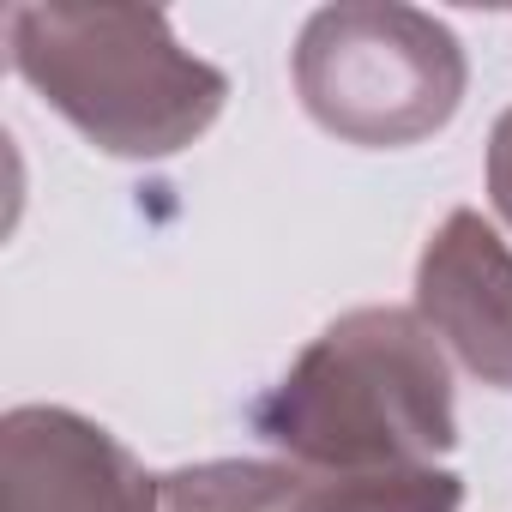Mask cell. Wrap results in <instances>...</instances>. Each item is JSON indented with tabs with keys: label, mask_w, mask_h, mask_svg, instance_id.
I'll return each mask as SVG.
<instances>
[{
	"label": "cell",
	"mask_w": 512,
	"mask_h": 512,
	"mask_svg": "<svg viewBox=\"0 0 512 512\" xmlns=\"http://www.w3.org/2000/svg\"><path fill=\"white\" fill-rule=\"evenodd\" d=\"M7 61L97 151L133 163L187 151L229 103V79L157 7H7Z\"/></svg>",
	"instance_id": "2"
},
{
	"label": "cell",
	"mask_w": 512,
	"mask_h": 512,
	"mask_svg": "<svg viewBox=\"0 0 512 512\" xmlns=\"http://www.w3.org/2000/svg\"><path fill=\"white\" fill-rule=\"evenodd\" d=\"M296 97L344 145L398 151L434 139L470 85L458 37L398 0H344L320 7L290 55Z\"/></svg>",
	"instance_id": "3"
},
{
	"label": "cell",
	"mask_w": 512,
	"mask_h": 512,
	"mask_svg": "<svg viewBox=\"0 0 512 512\" xmlns=\"http://www.w3.org/2000/svg\"><path fill=\"white\" fill-rule=\"evenodd\" d=\"M416 314L476 374L512 392V247L482 211H452L416 260Z\"/></svg>",
	"instance_id": "5"
},
{
	"label": "cell",
	"mask_w": 512,
	"mask_h": 512,
	"mask_svg": "<svg viewBox=\"0 0 512 512\" xmlns=\"http://www.w3.org/2000/svg\"><path fill=\"white\" fill-rule=\"evenodd\" d=\"M488 199H494V211L512 223V109L494 121V133H488Z\"/></svg>",
	"instance_id": "8"
},
{
	"label": "cell",
	"mask_w": 512,
	"mask_h": 512,
	"mask_svg": "<svg viewBox=\"0 0 512 512\" xmlns=\"http://www.w3.org/2000/svg\"><path fill=\"white\" fill-rule=\"evenodd\" d=\"M151 512H296V470L266 458H211L157 476Z\"/></svg>",
	"instance_id": "7"
},
{
	"label": "cell",
	"mask_w": 512,
	"mask_h": 512,
	"mask_svg": "<svg viewBox=\"0 0 512 512\" xmlns=\"http://www.w3.org/2000/svg\"><path fill=\"white\" fill-rule=\"evenodd\" d=\"M458 506H464V476L440 464L338 470V476L296 470V512H458Z\"/></svg>",
	"instance_id": "6"
},
{
	"label": "cell",
	"mask_w": 512,
	"mask_h": 512,
	"mask_svg": "<svg viewBox=\"0 0 512 512\" xmlns=\"http://www.w3.org/2000/svg\"><path fill=\"white\" fill-rule=\"evenodd\" d=\"M253 434L302 476L434 464L458 440L446 350L416 308H356L253 404Z\"/></svg>",
	"instance_id": "1"
},
{
	"label": "cell",
	"mask_w": 512,
	"mask_h": 512,
	"mask_svg": "<svg viewBox=\"0 0 512 512\" xmlns=\"http://www.w3.org/2000/svg\"><path fill=\"white\" fill-rule=\"evenodd\" d=\"M157 476L97 422L19 404L0 422V512H151Z\"/></svg>",
	"instance_id": "4"
}]
</instances>
